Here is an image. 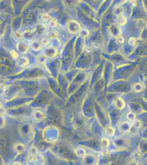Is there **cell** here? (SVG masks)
<instances>
[{
	"mask_svg": "<svg viewBox=\"0 0 147 165\" xmlns=\"http://www.w3.org/2000/svg\"><path fill=\"white\" fill-rule=\"evenodd\" d=\"M13 165H22L21 163H18V162H16V163H13Z\"/></svg>",
	"mask_w": 147,
	"mask_h": 165,
	"instance_id": "obj_24",
	"label": "cell"
},
{
	"mask_svg": "<svg viewBox=\"0 0 147 165\" xmlns=\"http://www.w3.org/2000/svg\"><path fill=\"white\" fill-rule=\"evenodd\" d=\"M41 19L42 21L46 23H49L50 21L52 19L51 16L47 13H43L41 16Z\"/></svg>",
	"mask_w": 147,
	"mask_h": 165,
	"instance_id": "obj_9",
	"label": "cell"
},
{
	"mask_svg": "<svg viewBox=\"0 0 147 165\" xmlns=\"http://www.w3.org/2000/svg\"><path fill=\"white\" fill-rule=\"evenodd\" d=\"M135 114H134L133 112H130V113H128L127 115V118L128 119V120H130V121L133 122L135 120Z\"/></svg>",
	"mask_w": 147,
	"mask_h": 165,
	"instance_id": "obj_17",
	"label": "cell"
},
{
	"mask_svg": "<svg viewBox=\"0 0 147 165\" xmlns=\"http://www.w3.org/2000/svg\"><path fill=\"white\" fill-rule=\"evenodd\" d=\"M58 50L54 47H47L44 50V56L49 58H53L56 56Z\"/></svg>",
	"mask_w": 147,
	"mask_h": 165,
	"instance_id": "obj_2",
	"label": "cell"
},
{
	"mask_svg": "<svg viewBox=\"0 0 147 165\" xmlns=\"http://www.w3.org/2000/svg\"><path fill=\"white\" fill-rule=\"evenodd\" d=\"M42 43L41 42H39V41H34L31 44V49L35 51H40V50L41 49V47H42Z\"/></svg>",
	"mask_w": 147,
	"mask_h": 165,
	"instance_id": "obj_7",
	"label": "cell"
},
{
	"mask_svg": "<svg viewBox=\"0 0 147 165\" xmlns=\"http://www.w3.org/2000/svg\"><path fill=\"white\" fill-rule=\"evenodd\" d=\"M115 14H117L118 16V17L120 16H122L121 14L122 13V10L120 8H116L115 10H114Z\"/></svg>",
	"mask_w": 147,
	"mask_h": 165,
	"instance_id": "obj_21",
	"label": "cell"
},
{
	"mask_svg": "<svg viewBox=\"0 0 147 165\" xmlns=\"http://www.w3.org/2000/svg\"><path fill=\"white\" fill-rule=\"evenodd\" d=\"M117 22L120 26H124L127 23V19L125 16H122L117 18Z\"/></svg>",
	"mask_w": 147,
	"mask_h": 165,
	"instance_id": "obj_10",
	"label": "cell"
},
{
	"mask_svg": "<svg viewBox=\"0 0 147 165\" xmlns=\"http://www.w3.org/2000/svg\"><path fill=\"white\" fill-rule=\"evenodd\" d=\"M49 26L53 27V28H55V27H57V26H58V21H57L56 19H54V18H52V19L50 21L49 23Z\"/></svg>",
	"mask_w": 147,
	"mask_h": 165,
	"instance_id": "obj_16",
	"label": "cell"
},
{
	"mask_svg": "<svg viewBox=\"0 0 147 165\" xmlns=\"http://www.w3.org/2000/svg\"><path fill=\"white\" fill-rule=\"evenodd\" d=\"M101 147L103 148H107L110 145V140L107 138H103L100 141Z\"/></svg>",
	"mask_w": 147,
	"mask_h": 165,
	"instance_id": "obj_8",
	"label": "cell"
},
{
	"mask_svg": "<svg viewBox=\"0 0 147 165\" xmlns=\"http://www.w3.org/2000/svg\"><path fill=\"white\" fill-rule=\"evenodd\" d=\"M10 54H11V56L12 57L13 59H17L18 60L19 59V52H17L16 50H12L10 51Z\"/></svg>",
	"mask_w": 147,
	"mask_h": 165,
	"instance_id": "obj_13",
	"label": "cell"
},
{
	"mask_svg": "<svg viewBox=\"0 0 147 165\" xmlns=\"http://www.w3.org/2000/svg\"><path fill=\"white\" fill-rule=\"evenodd\" d=\"M114 104L115 106L119 110H122L126 105L125 102L124 101V99L122 97H117L115 100Z\"/></svg>",
	"mask_w": 147,
	"mask_h": 165,
	"instance_id": "obj_4",
	"label": "cell"
},
{
	"mask_svg": "<svg viewBox=\"0 0 147 165\" xmlns=\"http://www.w3.org/2000/svg\"><path fill=\"white\" fill-rule=\"evenodd\" d=\"M15 147H16L15 148L18 153H24V151L25 150V146H24V144L19 143V144H16V146Z\"/></svg>",
	"mask_w": 147,
	"mask_h": 165,
	"instance_id": "obj_12",
	"label": "cell"
},
{
	"mask_svg": "<svg viewBox=\"0 0 147 165\" xmlns=\"http://www.w3.org/2000/svg\"><path fill=\"white\" fill-rule=\"evenodd\" d=\"M90 31L86 29H82L80 31L79 33L80 35L83 38H87L90 35Z\"/></svg>",
	"mask_w": 147,
	"mask_h": 165,
	"instance_id": "obj_15",
	"label": "cell"
},
{
	"mask_svg": "<svg viewBox=\"0 0 147 165\" xmlns=\"http://www.w3.org/2000/svg\"><path fill=\"white\" fill-rule=\"evenodd\" d=\"M128 43L131 46H135L137 44V39L135 37H132L128 40Z\"/></svg>",
	"mask_w": 147,
	"mask_h": 165,
	"instance_id": "obj_18",
	"label": "cell"
},
{
	"mask_svg": "<svg viewBox=\"0 0 147 165\" xmlns=\"http://www.w3.org/2000/svg\"><path fill=\"white\" fill-rule=\"evenodd\" d=\"M41 42L42 43V45H44L45 46H48L49 44V41L47 38H43Z\"/></svg>",
	"mask_w": 147,
	"mask_h": 165,
	"instance_id": "obj_19",
	"label": "cell"
},
{
	"mask_svg": "<svg viewBox=\"0 0 147 165\" xmlns=\"http://www.w3.org/2000/svg\"><path fill=\"white\" fill-rule=\"evenodd\" d=\"M117 41L119 42V43H120V44H123V43H124V41H125V39H124V38L123 37H122V36H119L118 38H117Z\"/></svg>",
	"mask_w": 147,
	"mask_h": 165,
	"instance_id": "obj_22",
	"label": "cell"
},
{
	"mask_svg": "<svg viewBox=\"0 0 147 165\" xmlns=\"http://www.w3.org/2000/svg\"><path fill=\"white\" fill-rule=\"evenodd\" d=\"M23 34L20 31H16L14 34V37L16 40H21L23 38Z\"/></svg>",
	"mask_w": 147,
	"mask_h": 165,
	"instance_id": "obj_14",
	"label": "cell"
},
{
	"mask_svg": "<svg viewBox=\"0 0 147 165\" xmlns=\"http://www.w3.org/2000/svg\"><path fill=\"white\" fill-rule=\"evenodd\" d=\"M75 153L80 158H84L86 155V151L85 150V149L82 148H76V150H75Z\"/></svg>",
	"mask_w": 147,
	"mask_h": 165,
	"instance_id": "obj_11",
	"label": "cell"
},
{
	"mask_svg": "<svg viewBox=\"0 0 147 165\" xmlns=\"http://www.w3.org/2000/svg\"><path fill=\"white\" fill-rule=\"evenodd\" d=\"M104 132H105V135L108 137H112L115 134V130L114 128L112 126H109L105 128Z\"/></svg>",
	"mask_w": 147,
	"mask_h": 165,
	"instance_id": "obj_6",
	"label": "cell"
},
{
	"mask_svg": "<svg viewBox=\"0 0 147 165\" xmlns=\"http://www.w3.org/2000/svg\"><path fill=\"white\" fill-rule=\"evenodd\" d=\"M29 64V59L27 57L21 56L17 60L16 64L20 68H24Z\"/></svg>",
	"mask_w": 147,
	"mask_h": 165,
	"instance_id": "obj_3",
	"label": "cell"
},
{
	"mask_svg": "<svg viewBox=\"0 0 147 165\" xmlns=\"http://www.w3.org/2000/svg\"><path fill=\"white\" fill-rule=\"evenodd\" d=\"M142 85L140 84H136L135 86V89L136 92H140L142 90Z\"/></svg>",
	"mask_w": 147,
	"mask_h": 165,
	"instance_id": "obj_20",
	"label": "cell"
},
{
	"mask_svg": "<svg viewBox=\"0 0 147 165\" xmlns=\"http://www.w3.org/2000/svg\"><path fill=\"white\" fill-rule=\"evenodd\" d=\"M67 29L70 34H76L77 33L79 34L82 29L81 25L78 21L75 20H71L68 23Z\"/></svg>",
	"mask_w": 147,
	"mask_h": 165,
	"instance_id": "obj_1",
	"label": "cell"
},
{
	"mask_svg": "<svg viewBox=\"0 0 147 165\" xmlns=\"http://www.w3.org/2000/svg\"><path fill=\"white\" fill-rule=\"evenodd\" d=\"M5 121H6V119L4 117H2V118H1V128H3L5 126Z\"/></svg>",
	"mask_w": 147,
	"mask_h": 165,
	"instance_id": "obj_23",
	"label": "cell"
},
{
	"mask_svg": "<svg viewBox=\"0 0 147 165\" xmlns=\"http://www.w3.org/2000/svg\"><path fill=\"white\" fill-rule=\"evenodd\" d=\"M16 49L21 54H26L28 51V46L24 43L19 42L16 45Z\"/></svg>",
	"mask_w": 147,
	"mask_h": 165,
	"instance_id": "obj_5",
	"label": "cell"
}]
</instances>
